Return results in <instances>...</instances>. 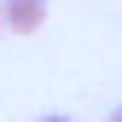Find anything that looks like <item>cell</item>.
<instances>
[{"instance_id": "cell-1", "label": "cell", "mask_w": 122, "mask_h": 122, "mask_svg": "<svg viewBox=\"0 0 122 122\" xmlns=\"http://www.w3.org/2000/svg\"><path fill=\"white\" fill-rule=\"evenodd\" d=\"M0 18H6L12 35H35L47 23V0H0Z\"/></svg>"}, {"instance_id": "cell-4", "label": "cell", "mask_w": 122, "mask_h": 122, "mask_svg": "<svg viewBox=\"0 0 122 122\" xmlns=\"http://www.w3.org/2000/svg\"><path fill=\"white\" fill-rule=\"evenodd\" d=\"M0 35H6V18H0Z\"/></svg>"}, {"instance_id": "cell-2", "label": "cell", "mask_w": 122, "mask_h": 122, "mask_svg": "<svg viewBox=\"0 0 122 122\" xmlns=\"http://www.w3.org/2000/svg\"><path fill=\"white\" fill-rule=\"evenodd\" d=\"M35 122H70V116H58V111H47V116H35Z\"/></svg>"}, {"instance_id": "cell-3", "label": "cell", "mask_w": 122, "mask_h": 122, "mask_svg": "<svg viewBox=\"0 0 122 122\" xmlns=\"http://www.w3.org/2000/svg\"><path fill=\"white\" fill-rule=\"evenodd\" d=\"M111 122H122V105H116V111H111Z\"/></svg>"}]
</instances>
